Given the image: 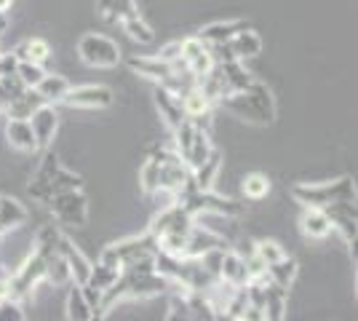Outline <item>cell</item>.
I'll return each mask as SVG.
<instances>
[{
  "instance_id": "obj_1",
  "label": "cell",
  "mask_w": 358,
  "mask_h": 321,
  "mask_svg": "<svg viewBox=\"0 0 358 321\" xmlns=\"http://www.w3.org/2000/svg\"><path fill=\"white\" fill-rule=\"evenodd\" d=\"M169 290H171V281L155 271V257L126 265V268H120L118 278L102 292L99 319L107 316L120 300H145V297H155V294H164Z\"/></svg>"
},
{
  "instance_id": "obj_2",
  "label": "cell",
  "mask_w": 358,
  "mask_h": 321,
  "mask_svg": "<svg viewBox=\"0 0 358 321\" xmlns=\"http://www.w3.org/2000/svg\"><path fill=\"white\" fill-rule=\"evenodd\" d=\"M214 107H220L224 113H230L233 118L257 126H268L275 121V97L262 80H254L252 86L233 92L227 97H220Z\"/></svg>"
},
{
  "instance_id": "obj_3",
  "label": "cell",
  "mask_w": 358,
  "mask_h": 321,
  "mask_svg": "<svg viewBox=\"0 0 358 321\" xmlns=\"http://www.w3.org/2000/svg\"><path fill=\"white\" fill-rule=\"evenodd\" d=\"M292 199L302 206L327 209L329 204H337V201H356V183L348 174L331 183H299L292 187Z\"/></svg>"
},
{
  "instance_id": "obj_4",
  "label": "cell",
  "mask_w": 358,
  "mask_h": 321,
  "mask_svg": "<svg viewBox=\"0 0 358 321\" xmlns=\"http://www.w3.org/2000/svg\"><path fill=\"white\" fill-rule=\"evenodd\" d=\"M171 137H174V150L190 166V171L201 166L211 155V150H214L209 129L198 126L193 118H185L177 129H171Z\"/></svg>"
},
{
  "instance_id": "obj_5",
  "label": "cell",
  "mask_w": 358,
  "mask_h": 321,
  "mask_svg": "<svg viewBox=\"0 0 358 321\" xmlns=\"http://www.w3.org/2000/svg\"><path fill=\"white\" fill-rule=\"evenodd\" d=\"M158 252V238L145 230L142 236H131V238H123V241H115V244L105 246L102 257L99 260L113 265V268H126V265H134V262L142 260H152Z\"/></svg>"
},
{
  "instance_id": "obj_6",
  "label": "cell",
  "mask_w": 358,
  "mask_h": 321,
  "mask_svg": "<svg viewBox=\"0 0 358 321\" xmlns=\"http://www.w3.org/2000/svg\"><path fill=\"white\" fill-rule=\"evenodd\" d=\"M174 201L182 204L187 212L193 214L195 220H198V217H203V214H214V217H241V212H243V206H241L238 201L217 196L214 190H195V187H185Z\"/></svg>"
},
{
  "instance_id": "obj_7",
  "label": "cell",
  "mask_w": 358,
  "mask_h": 321,
  "mask_svg": "<svg viewBox=\"0 0 358 321\" xmlns=\"http://www.w3.org/2000/svg\"><path fill=\"white\" fill-rule=\"evenodd\" d=\"M78 59L89 67H102V70H110V67H118L120 59H123V51L120 46L107 38V35H99V32H86L80 41H78Z\"/></svg>"
},
{
  "instance_id": "obj_8",
  "label": "cell",
  "mask_w": 358,
  "mask_h": 321,
  "mask_svg": "<svg viewBox=\"0 0 358 321\" xmlns=\"http://www.w3.org/2000/svg\"><path fill=\"white\" fill-rule=\"evenodd\" d=\"M54 220L64 228H83L89 222V199L83 196V190H62L54 193L51 201L45 204Z\"/></svg>"
},
{
  "instance_id": "obj_9",
  "label": "cell",
  "mask_w": 358,
  "mask_h": 321,
  "mask_svg": "<svg viewBox=\"0 0 358 321\" xmlns=\"http://www.w3.org/2000/svg\"><path fill=\"white\" fill-rule=\"evenodd\" d=\"M214 54V62H246L254 59L262 54V38L252 30V27H243L238 30L230 41H224L220 46H209Z\"/></svg>"
},
{
  "instance_id": "obj_10",
  "label": "cell",
  "mask_w": 358,
  "mask_h": 321,
  "mask_svg": "<svg viewBox=\"0 0 358 321\" xmlns=\"http://www.w3.org/2000/svg\"><path fill=\"white\" fill-rule=\"evenodd\" d=\"M59 169H62V164H59V158H57V153H51V150L45 148L43 155H41V164H38V169H35L30 185H27V193H30L38 204H48L51 196L57 193Z\"/></svg>"
},
{
  "instance_id": "obj_11",
  "label": "cell",
  "mask_w": 358,
  "mask_h": 321,
  "mask_svg": "<svg viewBox=\"0 0 358 321\" xmlns=\"http://www.w3.org/2000/svg\"><path fill=\"white\" fill-rule=\"evenodd\" d=\"M195 222L198 220L182 204L171 201V204H166L164 209L152 217L148 230L155 238H164V236H174V233H190V228H193Z\"/></svg>"
},
{
  "instance_id": "obj_12",
  "label": "cell",
  "mask_w": 358,
  "mask_h": 321,
  "mask_svg": "<svg viewBox=\"0 0 358 321\" xmlns=\"http://www.w3.org/2000/svg\"><path fill=\"white\" fill-rule=\"evenodd\" d=\"M115 102V94L107 86H70L62 97V105L75 107V110H107Z\"/></svg>"
},
{
  "instance_id": "obj_13",
  "label": "cell",
  "mask_w": 358,
  "mask_h": 321,
  "mask_svg": "<svg viewBox=\"0 0 358 321\" xmlns=\"http://www.w3.org/2000/svg\"><path fill=\"white\" fill-rule=\"evenodd\" d=\"M179 62L185 64V70H190L195 78H203L209 73L211 67H214V54H211V48L198 38H185V41H179Z\"/></svg>"
},
{
  "instance_id": "obj_14",
  "label": "cell",
  "mask_w": 358,
  "mask_h": 321,
  "mask_svg": "<svg viewBox=\"0 0 358 321\" xmlns=\"http://www.w3.org/2000/svg\"><path fill=\"white\" fill-rule=\"evenodd\" d=\"M27 121H30V126H32V134H35V142H38V150L51 148V142H54L57 131H59V113H57V107L45 102V105H41L35 113H32Z\"/></svg>"
},
{
  "instance_id": "obj_15",
  "label": "cell",
  "mask_w": 358,
  "mask_h": 321,
  "mask_svg": "<svg viewBox=\"0 0 358 321\" xmlns=\"http://www.w3.org/2000/svg\"><path fill=\"white\" fill-rule=\"evenodd\" d=\"M324 212L331 220V228L343 236V241L348 246H356V201H337V204H329Z\"/></svg>"
},
{
  "instance_id": "obj_16",
  "label": "cell",
  "mask_w": 358,
  "mask_h": 321,
  "mask_svg": "<svg viewBox=\"0 0 358 321\" xmlns=\"http://www.w3.org/2000/svg\"><path fill=\"white\" fill-rule=\"evenodd\" d=\"M179 99H182V110H185L187 118H193V121L198 123V126H203V129H211V113H214L217 107H214V99H211L201 86L187 89Z\"/></svg>"
},
{
  "instance_id": "obj_17",
  "label": "cell",
  "mask_w": 358,
  "mask_h": 321,
  "mask_svg": "<svg viewBox=\"0 0 358 321\" xmlns=\"http://www.w3.org/2000/svg\"><path fill=\"white\" fill-rule=\"evenodd\" d=\"M217 276L222 284H230V287H246L252 278H249V268H246V257L238 255L236 249H222L220 255V265H217Z\"/></svg>"
},
{
  "instance_id": "obj_18",
  "label": "cell",
  "mask_w": 358,
  "mask_h": 321,
  "mask_svg": "<svg viewBox=\"0 0 358 321\" xmlns=\"http://www.w3.org/2000/svg\"><path fill=\"white\" fill-rule=\"evenodd\" d=\"M126 64H129V70H134V73H139L142 78L155 80V83H164L169 76H174V73H179V70H185V64H182L179 59L166 62V59H158V57H131Z\"/></svg>"
},
{
  "instance_id": "obj_19",
  "label": "cell",
  "mask_w": 358,
  "mask_h": 321,
  "mask_svg": "<svg viewBox=\"0 0 358 321\" xmlns=\"http://www.w3.org/2000/svg\"><path fill=\"white\" fill-rule=\"evenodd\" d=\"M57 252L62 255V260L67 262V271H70V284H86V278L91 273V260L78 249V246L62 233L59 244H57Z\"/></svg>"
},
{
  "instance_id": "obj_20",
  "label": "cell",
  "mask_w": 358,
  "mask_h": 321,
  "mask_svg": "<svg viewBox=\"0 0 358 321\" xmlns=\"http://www.w3.org/2000/svg\"><path fill=\"white\" fill-rule=\"evenodd\" d=\"M299 230L305 238L310 241H324L331 236V220L324 209H315V206H302V214H299Z\"/></svg>"
},
{
  "instance_id": "obj_21",
  "label": "cell",
  "mask_w": 358,
  "mask_h": 321,
  "mask_svg": "<svg viewBox=\"0 0 358 321\" xmlns=\"http://www.w3.org/2000/svg\"><path fill=\"white\" fill-rule=\"evenodd\" d=\"M152 99H155V107H158V113H161L164 123L169 126V131H171V129H177L179 123L187 118V115H185V110H182V99H179V94L169 92V89H164V86H158V83H155V89H152Z\"/></svg>"
},
{
  "instance_id": "obj_22",
  "label": "cell",
  "mask_w": 358,
  "mask_h": 321,
  "mask_svg": "<svg viewBox=\"0 0 358 321\" xmlns=\"http://www.w3.org/2000/svg\"><path fill=\"white\" fill-rule=\"evenodd\" d=\"M6 139L19 153H38V142H35V134H32V126L27 118H8V123H6Z\"/></svg>"
},
{
  "instance_id": "obj_23",
  "label": "cell",
  "mask_w": 358,
  "mask_h": 321,
  "mask_svg": "<svg viewBox=\"0 0 358 321\" xmlns=\"http://www.w3.org/2000/svg\"><path fill=\"white\" fill-rule=\"evenodd\" d=\"M220 169H222V153L214 148L209 158L198 169H193L195 190H214V183H217V177H220Z\"/></svg>"
},
{
  "instance_id": "obj_24",
  "label": "cell",
  "mask_w": 358,
  "mask_h": 321,
  "mask_svg": "<svg viewBox=\"0 0 358 321\" xmlns=\"http://www.w3.org/2000/svg\"><path fill=\"white\" fill-rule=\"evenodd\" d=\"M27 217H30V212L24 209V204H19L11 196H0V236L24 225Z\"/></svg>"
},
{
  "instance_id": "obj_25",
  "label": "cell",
  "mask_w": 358,
  "mask_h": 321,
  "mask_svg": "<svg viewBox=\"0 0 358 321\" xmlns=\"http://www.w3.org/2000/svg\"><path fill=\"white\" fill-rule=\"evenodd\" d=\"M243 27H249L243 19H233V22H214V24H206L203 30L198 32V38L206 43V46H220L224 41H230L233 35Z\"/></svg>"
},
{
  "instance_id": "obj_26",
  "label": "cell",
  "mask_w": 358,
  "mask_h": 321,
  "mask_svg": "<svg viewBox=\"0 0 358 321\" xmlns=\"http://www.w3.org/2000/svg\"><path fill=\"white\" fill-rule=\"evenodd\" d=\"M64 311H67V319L70 321H94V308H91V303L86 300L80 284H73V287H70Z\"/></svg>"
},
{
  "instance_id": "obj_27",
  "label": "cell",
  "mask_w": 358,
  "mask_h": 321,
  "mask_svg": "<svg viewBox=\"0 0 358 321\" xmlns=\"http://www.w3.org/2000/svg\"><path fill=\"white\" fill-rule=\"evenodd\" d=\"M262 311H265V321H281L286 316V290H281L278 284H273L270 278L265 281Z\"/></svg>"
},
{
  "instance_id": "obj_28",
  "label": "cell",
  "mask_w": 358,
  "mask_h": 321,
  "mask_svg": "<svg viewBox=\"0 0 358 321\" xmlns=\"http://www.w3.org/2000/svg\"><path fill=\"white\" fill-rule=\"evenodd\" d=\"M299 273V265L294 257H289V255H284L281 260L270 262L268 265V278L273 281V284H278L281 290L289 292V287L294 284V278H297Z\"/></svg>"
},
{
  "instance_id": "obj_29",
  "label": "cell",
  "mask_w": 358,
  "mask_h": 321,
  "mask_svg": "<svg viewBox=\"0 0 358 321\" xmlns=\"http://www.w3.org/2000/svg\"><path fill=\"white\" fill-rule=\"evenodd\" d=\"M67 89H70V80L64 76H59V73H45V76L41 78V83L35 86V92L41 94L43 102H48V105L62 102V97L67 94Z\"/></svg>"
},
{
  "instance_id": "obj_30",
  "label": "cell",
  "mask_w": 358,
  "mask_h": 321,
  "mask_svg": "<svg viewBox=\"0 0 358 321\" xmlns=\"http://www.w3.org/2000/svg\"><path fill=\"white\" fill-rule=\"evenodd\" d=\"M41 105H45L43 97L35 92V89H24L11 105L6 107V115H8V118H30Z\"/></svg>"
},
{
  "instance_id": "obj_31",
  "label": "cell",
  "mask_w": 358,
  "mask_h": 321,
  "mask_svg": "<svg viewBox=\"0 0 358 321\" xmlns=\"http://www.w3.org/2000/svg\"><path fill=\"white\" fill-rule=\"evenodd\" d=\"M16 59H24V62H35V64H45L51 59V43L43 41V38H30L24 43H19L14 48Z\"/></svg>"
},
{
  "instance_id": "obj_32",
  "label": "cell",
  "mask_w": 358,
  "mask_h": 321,
  "mask_svg": "<svg viewBox=\"0 0 358 321\" xmlns=\"http://www.w3.org/2000/svg\"><path fill=\"white\" fill-rule=\"evenodd\" d=\"M118 268H113V265H107V262H91V273H89V278H86V287H91V290H99V292H105L115 278H118ZM83 287V284H80Z\"/></svg>"
},
{
  "instance_id": "obj_33",
  "label": "cell",
  "mask_w": 358,
  "mask_h": 321,
  "mask_svg": "<svg viewBox=\"0 0 358 321\" xmlns=\"http://www.w3.org/2000/svg\"><path fill=\"white\" fill-rule=\"evenodd\" d=\"M120 27H123V32H126L131 41H136V43H152V41H155L152 27H150L148 22L139 16V11L131 14V16H126V19L120 22Z\"/></svg>"
},
{
  "instance_id": "obj_34",
  "label": "cell",
  "mask_w": 358,
  "mask_h": 321,
  "mask_svg": "<svg viewBox=\"0 0 358 321\" xmlns=\"http://www.w3.org/2000/svg\"><path fill=\"white\" fill-rule=\"evenodd\" d=\"M241 190H243V196H246L249 201L268 199V193H270L268 174H259V171H252V174H246V177H243V183H241Z\"/></svg>"
},
{
  "instance_id": "obj_35",
  "label": "cell",
  "mask_w": 358,
  "mask_h": 321,
  "mask_svg": "<svg viewBox=\"0 0 358 321\" xmlns=\"http://www.w3.org/2000/svg\"><path fill=\"white\" fill-rule=\"evenodd\" d=\"M22 92H24V83L16 78V73L14 76H0V113H6V107Z\"/></svg>"
},
{
  "instance_id": "obj_36",
  "label": "cell",
  "mask_w": 358,
  "mask_h": 321,
  "mask_svg": "<svg viewBox=\"0 0 358 321\" xmlns=\"http://www.w3.org/2000/svg\"><path fill=\"white\" fill-rule=\"evenodd\" d=\"M43 76H45L43 64H35V62H24V59H19V64H16V78L24 83V89H35Z\"/></svg>"
},
{
  "instance_id": "obj_37",
  "label": "cell",
  "mask_w": 358,
  "mask_h": 321,
  "mask_svg": "<svg viewBox=\"0 0 358 321\" xmlns=\"http://www.w3.org/2000/svg\"><path fill=\"white\" fill-rule=\"evenodd\" d=\"M254 255H257L259 260L265 262V265H270V262L281 260L286 252H284V246L278 244V241H270V238H259V241L254 244Z\"/></svg>"
},
{
  "instance_id": "obj_38",
  "label": "cell",
  "mask_w": 358,
  "mask_h": 321,
  "mask_svg": "<svg viewBox=\"0 0 358 321\" xmlns=\"http://www.w3.org/2000/svg\"><path fill=\"white\" fill-rule=\"evenodd\" d=\"M27 313L22 308V300H14V297H3L0 300V321H24Z\"/></svg>"
},
{
  "instance_id": "obj_39",
  "label": "cell",
  "mask_w": 358,
  "mask_h": 321,
  "mask_svg": "<svg viewBox=\"0 0 358 321\" xmlns=\"http://www.w3.org/2000/svg\"><path fill=\"white\" fill-rule=\"evenodd\" d=\"M158 59H166V62H177L179 59V41H174V43H169V46H164L158 54H155Z\"/></svg>"
},
{
  "instance_id": "obj_40",
  "label": "cell",
  "mask_w": 358,
  "mask_h": 321,
  "mask_svg": "<svg viewBox=\"0 0 358 321\" xmlns=\"http://www.w3.org/2000/svg\"><path fill=\"white\" fill-rule=\"evenodd\" d=\"M8 281H11V271L0 265V300L8 297Z\"/></svg>"
},
{
  "instance_id": "obj_41",
  "label": "cell",
  "mask_w": 358,
  "mask_h": 321,
  "mask_svg": "<svg viewBox=\"0 0 358 321\" xmlns=\"http://www.w3.org/2000/svg\"><path fill=\"white\" fill-rule=\"evenodd\" d=\"M11 6H14V0H0V14H6Z\"/></svg>"
}]
</instances>
